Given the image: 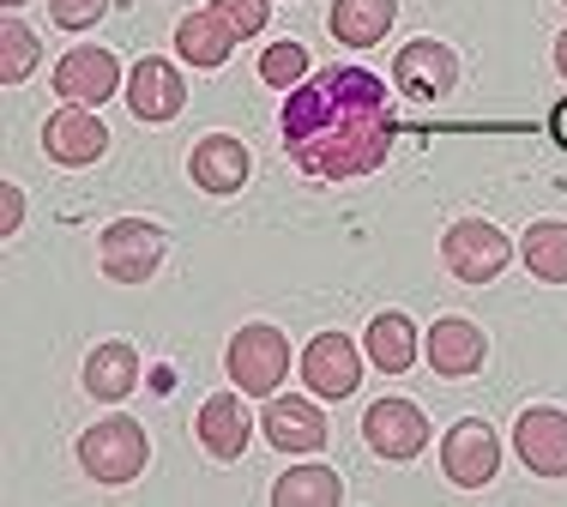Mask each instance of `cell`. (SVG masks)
<instances>
[{
    "mask_svg": "<svg viewBox=\"0 0 567 507\" xmlns=\"http://www.w3.org/2000/svg\"><path fill=\"white\" fill-rule=\"evenodd\" d=\"M169 254V236L164 224L152 218H115L110 230L97 236V260H103V278L110 284H145V278L164 266Z\"/></svg>",
    "mask_w": 567,
    "mask_h": 507,
    "instance_id": "5",
    "label": "cell"
},
{
    "mask_svg": "<svg viewBox=\"0 0 567 507\" xmlns=\"http://www.w3.org/2000/svg\"><path fill=\"white\" fill-rule=\"evenodd\" d=\"M236 43H241V37L229 31V24H224L212 7L187 12V19L175 24V55H182L187 66H206V73H218V66L236 55Z\"/></svg>",
    "mask_w": 567,
    "mask_h": 507,
    "instance_id": "19",
    "label": "cell"
},
{
    "mask_svg": "<svg viewBox=\"0 0 567 507\" xmlns=\"http://www.w3.org/2000/svg\"><path fill=\"white\" fill-rule=\"evenodd\" d=\"M43 152L55 157L61 169H85L110 152V127L85 110V103H61L55 115L43 122Z\"/></svg>",
    "mask_w": 567,
    "mask_h": 507,
    "instance_id": "14",
    "label": "cell"
},
{
    "mask_svg": "<svg viewBox=\"0 0 567 507\" xmlns=\"http://www.w3.org/2000/svg\"><path fill=\"white\" fill-rule=\"evenodd\" d=\"M362 442H369L374 459L411 465L416 453L429 447V411L411 405V399H374V405L362 411Z\"/></svg>",
    "mask_w": 567,
    "mask_h": 507,
    "instance_id": "6",
    "label": "cell"
},
{
    "mask_svg": "<svg viewBox=\"0 0 567 507\" xmlns=\"http://www.w3.org/2000/svg\"><path fill=\"white\" fill-rule=\"evenodd\" d=\"M127 110H133V122H152V127L175 122V115L187 110V79L175 73L164 55L133 61V73H127Z\"/></svg>",
    "mask_w": 567,
    "mask_h": 507,
    "instance_id": "13",
    "label": "cell"
},
{
    "mask_svg": "<svg viewBox=\"0 0 567 507\" xmlns=\"http://www.w3.org/2000/svg\"><path fill=\"white\" fill-rule=\"evenodd\" d=\"M362 351H369V363L381 369V375H404V369L423 356V339H416V320L386 309L369 320V332H362Z\"/></svg>",
    "mask_w": 567,
    "mask_h": 507,
    "instance_id": "20",
    "label": "cell"
},
{
    "mask_svg": "<svg viewBox=\"0 0 567 507\" xmlns=\"http://www.w3.org/2000/svg\"><path fill=\"white\" fill-rule=\"evenodd\" d=\"M103 12H110V0H49V19H55L61 31H91Z\"/></svg>",
    "mask_w": 567,
    "mask_h": 507,
    "instance_id": "27",
    "label": "cell"
},
{
    "mask_svg": "<svg viewBox=\"0 0 567 507\" xmlns=\"http://www.w3.org/2000/svg\"><path fill=\"white\" fill-rule=\"evenodd\" d=\"M513 453L532 477H567V411L525 405L513 423Z\"/></svg>",
    "mask_w": 567,
    "mask_h": 507,
    "instance_id": "10",
    "label": "cell"
},
{
    "mask_svg": "<svg viewBox=\"0 0 567 507\" xmlns=\"http://www.w3.org/2000/svg\"><path fill=\"white\" fill-rule=\"evenodd\" d=\"M332 435L327 411L315 405V393H272L266 399V442H272L278 453H320Z\"/></svg>",
    "mask_w": 567,
    "mask_h": 507,
    "instance_id": "16",
    "label": "cell"
},
{
    "mask_svg": "<svg viewBox=\"0 0 567 507\" xmlns=\"http://www.w3.org/2000/svg\"><path fill=\"white\" fill-rule=\"evenodd\" d=\"M37 61H43L37 31L19 19V12H7V24H0V85H24V79L37 73Z\"/></svg>",
    "mask_w": 567,
    "mask_h": 507,
    "instance_id": "24",
    "label": "cell"
},
{
    "mask_svg": "<svg viewBox=\"0 0 567 507\" xmlns=\"http://www.w3.org/2000/svg\"><path fill=\"white\" fill-rule=\"evenodd\" d=\"M19 224H24V194L12 182H0V236H19Z\"/></svg>",
    "mask_w": 567,
    "mask_h": 507,
    "instance_id": "28",
    "label": "cell"
},
{
    "mask_svg": "<svg viewBox=\"0 0 567 507\" xmlns=\"http://www.w3.org/2000/svg\"><path fill=\"white\" fill-rule=\"evenodd\" d=\"M344 477L332 465H290L272 484V507H339Z\"/></svg>",
    "mask_w": 567,
    "mask_h": 507,
    "instance_id": "22",
    "label": "cell"
},
{
    "mask_svg": "<svg viewBox=\"0 0 567 507\" xmlns=\"http://www.w3.org/2000/svg\"><path fill=\"white\" fill-rule=\"evenodd\" d=\"M308 73H315V61H308V49H302V43H266L260 79H266L272 91H296Z\"/></svg>",
    "mask_w": 567,
    "mask_h": 507,
    "instance_id": "25",
    "label": "cell"
},
{
    "mask_svg": "<svg viewBox=\"0 0 567 507\" xmlns=\"http://www.w3.org/2000/svg\"><path fill=\"white\" fill-rule=\"evenodd\" d=\"M507 260H513V242L489 218H453L441 230V266L458 284H489V278L507 272Z\"/></svg>",
    "mask_w": 567,
    "mask_h": 507,
    "instance_id": "4",
    "label": "cell"
},
{
    "mask_svg": "<svg viewBox=\"0 0 567 507\" xmlns=\"http://www.w3.org/2000/svg\"><path fill=\"white\" fill-rule=\"evenodd\" d=\"M393 85H399L411 103H441V97H453V91H458V55H453L447 43H435V37H416V43L399 49Z\"/></svg>",
    "mask_w": 567,
    "mask_h": 507,
    "instance_id": "8",
    "label": "cell"
},
{
    "mask_svg": "<svg viewBox=\"0 0 567 507\" xmlns=\"http://www.w3.org/2000/svg\"><path fill=\"white\" fill-rule=\"evenodd\" d=\"M224 369H229V381H236V393L272 399L284 386V375H290V339H284L278 327H266V320H254V327H241L236 339H229Z\"/></svg>",
    "mask_w": 567,
    "mask_h": 507,
    "instance_id": "3",
    "label": "cell"
},
{
    "mask_svg": "<svg viewBox=\"0 0 567 507\" xmlns=\"http://www.w3.org/2000/svg\"><path fill=\"white\" fill-rule=\"evenodd\" d=\"M55 91H61V103H85V110H97V103H110L121 91V61L110 55V49H97V43L66 49L61 66H55Z\"/></svg>",
    "mask_w": 567,
    "mask_h": 507,
    "instance_id": "15",
    "label": "cell"
},
{
    "mask_svg": "<svg viewBox=\"0 0 567 507\" xmlns=\"http://www.w3.org/2000/svg\"><path fill=\"white\" fill-rule=\"evenodd\" d=\"M145 459H152V442H145V430L133 417H97L79 435V472L103 489L133 484L145 472Z\"/></svg>",
    "mask_w": 567,
    "mask_h": 507,
    "instance_id": "2",
    "label": "cell"
},
{
    "mask_svg": "<svg viewBox=\"0 0 567 507\" xmlns=\"http://www.w3.org/2000/svg\"><path fill=\"white\" fill-rule=\"evenodd\" d=\"M302 381L315 399H350L362 386V351L350 332H315L302 351Z\"/></svg>",
    "mask_w": 567,
    "mask_h": 507,
    "instance_id": "9",
    "label": "cell"
},
{
    "mask_svg": "<svg viewBox=\"0 0 567 507\" xmlns=\"http://www.w3.org/2000/svg\"><path fill=\"white\" fill-rule=\"evenodd\" d=\"M194 435H199V447L212 453L218 465L229 459H241L254 442V417H248V405H241L236 393H212L206 405H199V417H194Z\"/></svg>",
    "mask_w": 567,
    "mask_h": 507,
    "instance_id": "17",
    "label": "cell"
},
{
    "mask_svg": "<svg viewBox=\"0 0 567 507\" xmlns=\"http://www.w3.org/2000/svg\"><path fill=\"white\" fill-rule=\"evenodd\" d=\"M0 7H7V12H19V7H24V0H0Z\"/></svg>",
    "mask_w": 567,
    "mask_h": 507,
    "instance_id": "31",
    "label": "cell"
},
{
    "mask_svg": "<svg viewBox=\"0 0 567 507\" xmlns=\"http://www.w3.org/2000/svg\"><path fill=\"white\" fill-rule=\"evenodd\" d=\"M212 12H218L236 37H260L266 19H272V7H266V0H212Z\"/></svg>",
    "mask_w": 567,
    "mask_h": 507,
    "instance_id": "26",
    "label": "cell"
},
{
    "mask_svg": "<svg viewBox=\"0 0 567 507\" xmlns=\"http://www.w3.org/2000/svg\"><path fill=\"white\" fill-rule=\"evenodd\" d=\"M187 176H194L199 194L229 199V194L248 188L254 157H248V145H241L236 133H206V139H194V152H187Z\"/></svg>",
    "mask_w": 567,
    "mask_h": 507,
    "instance_id": "11",
    "label": "cell"
},
{
    "mask_svg": "<svg viewBox=\"0 0 567 507\" xmlns=\"http://www.w3.org/2000/svg\"><path fill=\"white\" fill-rule=\"evenodd\" d=\"M79 381H85V393H91V399H103V405H121V399H127L133 386L145 381L140 351H133L127 339H103V344H91V356H85V369H79Z\"/></svg>",
    "mask_w": 567,
    "mask_h": 507,
    "instance_id": "18",
    "label": "cell"
},
{
    "mask_svg": "<svg viewBox=\"0 0 567 507\" xmlns=\"http://www.w3.org/2000/svg\"><path fill=\"white\" fill-rule=\"evenodd\" d=\"M561 7H567V0H561Z\"/></svg>",
    "mask_w": 567,
    "mask_h": 507,
    "instance_id": "32",
    "label": "cell"
},
{
    "mask_svg": "<svg viewBox=\"0 0 567 507\" xmlns=\"http://www.w3.org/2000/svg\"><path fill=\"white\" fill-rule=\"evenodd\" d=\"M519 260L537 284H567V224L561 218H537L519 236Z\"/></svg>",
    "mask_w": 567,
    "mask_h": 507,
    "instance_id": "23",
    "label": "cell"
},
{
    "mask_svg": "<svg viewBox=\"0 0 567 507\" xmlns=\"http://www.w3.org/2000/svg\"><path fill=\"white\" fill-rule=\"evenodd\" d=\"M549 139H556L561 152H567V97L556 103V110H549Z\"/></svg>",
    "mask_w": 567,
    "mask_h": 507,
    "instance_id": "29",
    "label": "cell"
},
{
    "mask_svg": "<svg viewBox=\"0 0 567 507\" xmlns=\"http://www.w3.org/2000/svg\"><path fill=\"white\" fill-rule=\"evenodd\" d=\"M327 24L344 49H374L399 24V0H332Z\"/></svg>",
    "mask_w": 567,
    "mask_h": 507,
    "instance_id": "21",
    "label": "cell"
},
{
    "mask_svg": "<svg viewBox=\"0 0 567 507\" xmlns=\"http://www.w3.org/2000/svg\"><path fill=\"white\" fill-rule=\"evenodd\" d=\"M441 472H447V484H458V489H489L495 472H502V435L483 417L453 423L447 442H441Z\"/></svg>",
    "mask_w": 567,
    "mask_h": 507,
    "instance_id": "7",
    "label": "cell"
},
{
    "mask_svg": "<svg viewBox=\"0 0 567 507\" xmlns=\"http://www.w3.org/2000/svg\"><path fill=\"white\" fill-rule=\"evenodd\" d=\"M556 73H561V79H567V31H561V37H556Z\"/></svg>",
    "mask_w": 567,
    "mask_h": 507,
    "instance_id": "30",
    "label": "cell"
},
{
    "mask_svg": "<svg viewBox=\"0 0 567 507\" xmlns=\"http://www.w3.org/2000/svg\"><path fill=\"white\" fill-rule=\"evenodd\" d=\"M284 152L308 182H357L386 164L399 139L393 97L369 66H315L284 97Z\"/></svg>",
    "mask_w": 567,
    "mask_h": 507,
    "instance_id": "1",
    "label": "cell"
},
{
    "mask_svg": "<svg viewBox=\"0 0 567 507\" xmlns=\"http://www.w3.org/2000/svg\"><path fill=\"white\" fill-rule=\"evenodd\" d=\"M423 356H429V369H435L441 381H471L483 369V356H489V339H483L477 320L441 314L435 327H429V339H423Z\"/></svg>",
    "mask_w": 567,
    "mask_h": 507,
    "instance_id": "12",
    "label": "cell"
}]
</instances>
